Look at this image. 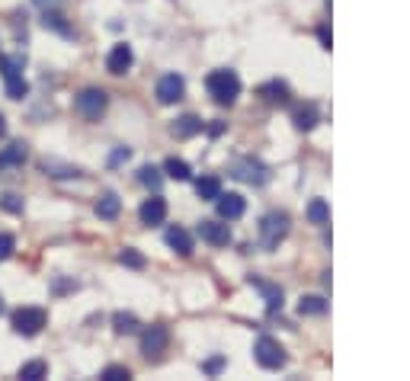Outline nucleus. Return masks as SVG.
I'll list each match as a JSON object with an SVG mask.
<instances>
[{"mask_svg":"<svg viewBox=\"0 0 410 381\" xmlns=\"http://www.w3.org/2000/svg\"><path fill=\"white\" fill-rule=\"evenodd\" d=\"M205 90L218 106H231V103L241 96V77L231 71V67H218L205 77Z\"/></svg>","mask_w":410,"mask_h":381,"instance_id":"obj_1","label":"nucleus"},{"mask_svg":"<svg viewBox=\"0 0 410 381\" xmlns=\"http://www.w3.org/2000/svg\"><path fill=\"white\" fill-rule=\"evenodd\" d=\"M23 67H26L23 55H3V58H0V77H3V87H7L10 100L29 96V83H26V77H23Z\"/></svg>","mask_w":410,"mask_h":381,"instance_id":"obj_2","label":"nucleus"},{"mask_svg":"<svg viewBox=\"0 0 410 381\" xmlns=\"http://www.w3.org/2000/svg\"><path fill=\"white\" fill-rule=\"evenodd\" d=\"M45 321H49V317H45L42 307H17L13 317H10V327H13V333H19V337H35V333H42Z\"/></svg>","mask_w":410,"mask_h":381,"instance_id":"obj_3","label":"nucleus"},{"mask_svg":"<svg viewBox=\"0 0 410 381\" xmlns=\"http://www.w3.org/2000/svg\"><path fill=\"white\" fill-rule=\"evenodd\" d=\"M289 234V215L285 212H269L263 221H259V237H263V247L276 250L279 241H285Z\"/></svg>","mask_w":410,"mask_h":381,"instance_id":"obj_4","label":"nucleus"},{"mask_svg":"<svg viewBox=\"0 0 410 381\" xmlns=\"http://www.w3.org/2000/svg\"><path fill=\"white\" fill-rule=\"evenodd\" d=\"M106 103H109V96L103 90H96V87H87V90H80L77 93V100H74V106H77V112L84 119H90V122H96V119L106 112Z\"/></svg>","mask_w":410,"mask_h":381,"instance_id":"obj_5","label":"nucleus"},{"mask_svg":"<svg viewBox=\"0 0 410 381\" xmlns=\"http://www.w3.org/2000/svg\"><path fill=\"white\" fill-rule=\"evenodd\" d=\"M253 359H257L263 369H282L285 365V349L279 346V340H273V337H259L257 343H253Z\"/></svg>","mask_w":410,"mask_h":381,"instance_id":"obj_6","label":"nucleus"},{"mask_svg":"<svg viewBox=\"0 0 410 381\" xmlns=\"http://www.w3.org/2000/svg\"><path fill=\"white\" fill-rule=\"evenodd\" d=\"M157 103L160 106H173V103L183 100V93H186V81L180 74H164L157 81Z\"/></svg>","mask_w":410,"mask_h":381,"instance_id":"obj_7","label":"nucleus"},{"mask_svg":"<svg viewBox=\"0 0 410 381\" xmlns=\"http://www.w3.org/2000/svg\"><path fill=\"white\" fill-rule=\"evenodd\" d=\"M231 176H237V180L244 183H250V186H263V183L269 180V170L259 160L253 158H241L234 167H231Z\"/></svg>","mask_w":410,"mask_h":381,"instance_id":"obj_8","label":"nucleus"},{"mask_svg":"<svg viewBox=\"0 0 410 381\" xmlns=\"http://www.w3.org/2000/svg\"><path fill=\"white\" fill-rule=\"evenodd\" d=\"M167 343H170V333L167 327H148L142 333V353L144 359H160L167 353Z\"/></svg>","mask_w":410,"mask_h":381,"instance_id":"obj_9","label":"nucleus"},{"mask_svg":"<svg viewBox=\"0 0 410 381\" xmlns=\"http://www.w3.org/2000/svg\"><path fill=\"white\" fill-rule=\"evenodd\" d=\"M215 205H218V215L225 218V221H237L247 212V199H244L241 192H221L215 199Z\"/></svg>","mask_w":410,"mask_h":381,"instance_id":"obj_10","label":"nucleus"},{"mask_svg":"<svg viewBox=\"0 0 410 381\" xmlns=\"http://www.w3.org/2000/svg\"><path fill=\"white\" fill-rule=\"evenodd\" d=\"M138 218H142V224H148V228H154V224H164V218H167V202L160 199V196L144 199L142 208H138Z\"/></svg>","mask_w":410,"mask_h":381,"instance_id":"obj_11","label":"nucleus"},{"mask_svg":"<svg viewBox=\"0 0 410 381\" xmlns=\"http://www.w3.org/2000/svg\"><path fill=\"white\" fill-rule=\"evenodd\" d=\"M132 61H135V55H132V49H128L126 42H119V45H112V51H109V58H106V71L109 74H126L128 67H132Z\"/></svg>","mask_w":410,"mask_h":381,"instance_id":"obj_12","label":"nucleus"},{"mask_svg":"<svg viewBox=\"0 0 410 381\" xmlns=\"http://www.w3.org/2000/svg\"><path fill=\"white\" fill-rule=\"evenodd\" d=\"M199 237L205 244H212V247H228V244H231V231H228V224H221V221H202Z\"/></svg>","mask_w":410,"mask_h":381,"instance_id":"obj_13","label":"nucleus"},{"mask_svg":"<svg viewBox=\"0 0 410 381\" xmlns=\"http://www.w3.org/2000/svg\"><path fill=\"white\" fill-rule=\"evenodd\" d=\"M26 158H29V151H26L23 141H13L7 148H0V173L10 170V167H23Z\"/></svg>","mask_w":410,"mask_h":381,"instance_id":"obj_14","label":"nucleus"},{"mask_svg":"<svg viewBox=\"0 0 410 381\" xmlns=\"http://www.w3.org/2000/svg\"><path fill=\"white\" fill-rule=\"evenodd\" d=\"M167 247L176 250L180 257H189V253H193V237H189V231H186V228L173 224V228H167Z\"/></svg>","mask_w":410,"mask_h":381,"instance_id":"obj_15","label":"nucleus"},{"mask_svg":"<svg viewBox=\"0 0 410 381\" xmlns=\"http://www.w3.org/2000/svg\"><path fill=\"white\" fill-rule=\"evenodd\" d=\"M119 212H122V199H119L116 192H103L100 199H96V215H100L103 221L119 218Z\"/></svg>","mask_w":410,"mask_h":381,"instance_id":"obj_16","label":"nucleus"},{"mask_svg":"<svg viewBox=\"0 0 410 381\" xmlns=\"http://www.w3.org/2000/svg\"><path fill=\"white\" fill-rule=\"evenodd\" d=\"M259 96H266V103H273V106H285L289 103V87H285L282 81H273V83H263L259 87Z\"/></svg>","mask_w":410,"mask_h":381,"instance_id":"obj_17","label":"nucleus"},{"mask_svg":"<svg viewBox=\"0 0 410 381\" xmlns=\"http://www.w3.org/2000/svg\"><path fill=\"white\" fill-rule=\"evenodd\" d=\"M42 26L45 29H51V33L65 35V39H74V29L65 23V17H61L58 10H42Z\"/></svg>","mask_w":410,"mask_h":381,"instance_id":"obj_18","label":"nucleus"},{"mask_svg":"<svg viewBox=\"0 0 410 381\" xmlns=\"http://www.w3.org/2000/svg\"><path fill=\"white\" fill-rule=\"evenodd\" d=\"M196 192H199V199L215 202L218 196H221V180H218V176H202V180L196 183Z\"/></svg>","mask_w":410,"mask_h":381,"instance_id":"obj_19","label":"nucleus"},{"mask_svg":"<svg viewBox=\"0 0 410 381\" xmlns=\"http://www.w3.org/2000/svg\"><path fill=\"white\" fill-rule=\"evenodd\" d=\"M199 132H202V119H196V116H183L173 122L176 138H193V135H199Z\"/></svg>","mask_w":410,"mask_h":381,"instance_id":"obj_20","label":"nucleus"},{"mask_svg":"<svg viewBox=\"0 0 410 381\" xmlns=\"http://www.w3.org/2000/svg\"><path fill=\"white\" fill-rule=\"evenodd\" d=\"M42 170L49 176H55V180H77V176H84L77 167H67V164H55V160H45Z\"/></svg>","mask_w":410,"mask_h":381,"instance_id":"obj_21","label":"nucleus"},{"mask_svg":"<svg viewBox=\"0 0 410 381\" xmlns=\"http://www.w3.org/2000/svg\"><path fill=\"white\" fill-rule=\"evenodd\" d=\"M295 125H298V128H302V132H311V128H314V125H318V109L311 106H298L295 109Z\"/></svg>","mask_w":410,"mask_h":381,"instance_id":"obj_22","label":"nucleus"},{"mask_svg":"<svg viewBox=\"0 0 410 381\" xmlns=\"http://www.w3.org/2000/svg\"><path fill=\"white\" fill-rule=\"evenodd\" d=\"M164 173L170 176V180H189V176H193V170H189V164H186V160H176V158H170L167 164H164Z\"/></svg>","mask_w":410,"mask_h":381,"instance_id":"obj_23","label":"nucleus"},{"mask_svg":"<svg viewBox=\"0 0 410 381\" xmlns=\"http://www.w3.org/2000/svg\"><path fill=\"white\" fill-rule=\"evenodd\" d=\"M138 183H142V186H148V189H160V183H164V176H160V170H157V167L144 164L142 170H138Z\"/></svg>","mask_w":410,"mask_h":381,"instance_id":"obj_24","label":"nucleus"},{"mask_svg":"<svg viewBox=\"0 0 410 381\" xmlns=\"http://www.w3.org/2000/svg\"><path fill=\"white\" fill-rule=\"evenodd\" d=\"M308 221L311 224H327L330 221V205H327L324 199H314L308 205Z\"/></svg>","mask_w":410,"mask_h":381,"instance_id":"obj_25","label":"nucleus"},{"mask_svg":"<svg viewBox=\"0 0 410 381\" xmlns=\"http://www.w3.org/2000/svg\"><path fill=\"white\" fill-rule=\"evenodd\" d=\"M45 372H49V365H45L42 359H35V362H26L23 369H19V378L23 381H39V378H45Z\"/></svg>","mask_w":410,"mask_h":381,"instance_id":"obj_26","label":"nucleus"},{"mask_svg":"<svg viewBox=\"0 0 410 381\" xmlns=\"http://www.w3.org/2000/svg\"><path fill=\"white\" fill-rule=\"evenodd\" d=\"M112 327H116V333H138V317L119 311V314L112 317Z\"/></svg>","mask_w":410,"mask_h":381,"instance_id":"obj_27","label":"nucleus"},{"mask_svg":"<svg viewBox=\"0 0 410 381\" xmlns=\"http://www.w3.org/2000/svg\"><path fill=\"white\" fill-rule=\"evenodd\" d=\"M263 295H266V305L269 311H276V307H282V289H276V285H266V282H253Z\"/></svg>","mask_w":410,"mask_h":381,"instance_id":"obj_28","label":"nucleus"},{"mask_svg":"<svg viewBox=\"0 0 410 381\" xmlns=\"http://www.w3.org/2000/svg\"><path fill=\"white\" fill-rule=\"evenodd\" d=\"M298 311H302V314H324V311H327V301L318 298V295H308V298H302Z\"/></svg>","mask_w":410,"mask_h":381,"instance_id":"obj_29","label":"nucleus"},{"mask_svg":"<svg viewBox=\"0 0 410 381\" xmlns=\"http://www.w3.org/2000/svg\"><path fill=\"white\" fill-rule=\"evenodd\" d=\"M119 263H122V266H132V269H142V266H144V257L138 253V250L128 247V250H122V253H119Z\"/></svg>","mask_w":410,"mask_h":381,"instance_id":"obj_30","label":"nucleus"},{"mask_svg":"<svg viewBox=\"0 0 410 381\" xmlns=\"http://www.w3.org/2000/svg\"><path fill=\"white\" fill-rule=\"evenodd\" d=\"M132 378V372H128L126 365H109V369H103V381H128Z\"/></svg>","mask_w":410,"mask_h":381,"instance_id":"obj_31","label":"nucleus"},{"mask_svg":"<svg viewBox=\"0 0 410 381\" xmlns=\"http://www.w3.org/2000/svg\"><path fill=\"white\" fill-rule=\"evenodd\" d=\"M0 205H3V212H10V215H19V212H23V199L13 196V192H3V196H0Z\"/></svg>","mask_w":410,"mask_h":381,"instance_id":"obj_32","label":"nucleus"},{"mask_svg":"<svg viewBox=\"0 0 410 381\" xmlns=\"http://www.w3.org/2000/svg\"><path fill=\"white\" fill-rule=\"evenodd\" d=\"M13 250H17V237L13 234H0V263L13 257Z\"/></svg>","mask_w":410,"mask_h":381,"instance_id":"obj_33","label":"nucleus"},{"mask_svg":"<svg viewBox=\"0 0 410 381\" xmlns=\"http://www.w3.org/2000/svg\"><path fill=\"white\" fill-rule=\"evenodd\" d=\"M128 154H132V151H128V148H119L116 154L109 158V164H122V160H128Z\"/></svg>","mask_w":410,"mask_h":381,"instance_id":"obj_34","label":"nucleus"},{"mask_svg":"<svg viewBox=\"0 0 410 381\" xmlns=\"http://www.w3.org/2000/svg\"><path fill=\"white\" fill-rule=\"evenodd\" d=\"M58 3H61V0H35V7H39V10H55Z\"/></svg>","mask_w":410,"mask_h":381,"instance_id":"obj_35","label":"nucleus"},{"mask_svg":"<svg viewBox=\"0 0 410 381\" xmlns=\"http://www.w3.org/2000/svg\"><path fill=\"white\" fill-rule=\"evenodd\" d=\"M221 365H225L221 359H212V362H205V372H209V375H215L218 369H221Z\"/></svg>","mask_w":410,"mask_h":381,"instance_id":"obj_36","label":"nucleus"},{"mask_svg":"<svg viewBox=\"0 0 410 381\" xmlns=\"http://www.w3.org/2000/svg\"><path fill=\"white\" fill-rule=\"evenodd\" d=\"M318 35H321V42H324V49H330V33H327V26H321Z\"/></svg>","mask_w":410,"mask_h":381,"instance_id":"obj_37","label":"nucleus"},{"mask_svg":"<svg viewBox=\"0 0 410 381\" xmlns=\"http://www.w3.org/2000/svg\"><path fill=\"white\" fill-rule=\"evenodd\" d=\"M209 132H212V135H221V132H225V125L215 122V125H209Z\"/></svg>","mask_w":410,"mask_h":381,"instance_id":"obj_38","label":"nucleus"},{"mask_svg":"<svg viewBox=\"0 0 410 381\" xmlns=\"http://www.w3.org/2000/svg\"><path fill=\"white\" fill-rule=\"evenodd\" d=\"M3 135H7V119L0 116V138H3Z\"/></svg>","mask_w":410,"mask_h":381,"instance_id":"obj_39","label":"nucleus"},{"mask_svg":"<svg viewBox=\"0 0 410 381\" xmlns=\"http://www.w3.org/2000/svg\"><path fill=\"white\" fill-rule=\"evenodd\" d=\"M0 314H3V298H0Z\"/></svg>","mask_w":410,"mask_h":381,"instance_id":"obj_40","label":"nucleus"}]
</instances>
